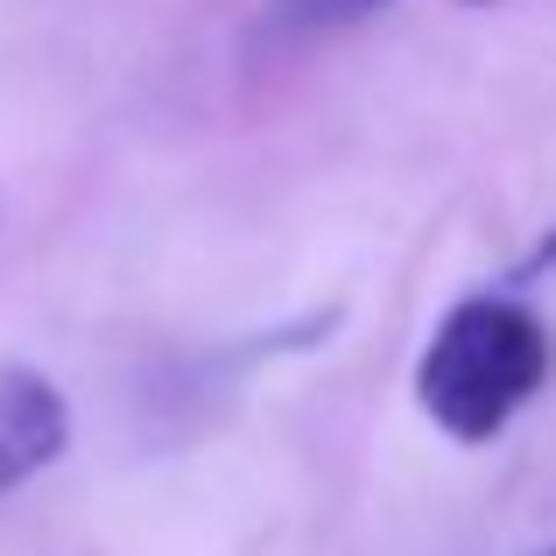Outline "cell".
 Masks as SVG:
<instances>
[{
	"instance_id": "cell-1",
	"label": "cell",
	"mask_w": 556,
	"mask_h": 556,
	"mask_svg": "<svg viewBox=\"0 0 556 556\" xmlns=\"http://www.w3.org/2000/svg\"><path fill=\"white\" fill-rule=\"evenodd\" d=\"M549 380V325L521 296H465L416 359V402L458 444H493Z\"/></svg>"
},
{
	"instance_id": "cell-4",
	"label": "cell",
	"mask_w": 556,
	"mask_h": 556,
	"mask_svg": "<svg viewBox=\"0 0 556 556\" xmlns=\"http://www.w3.org/2000/svg\"><path fill=\"white\" fill-rule=\"evenodd\" d=\"M543 275H556V226L543 232V240H535V254L515 268V282H543Z\"/></svg>"
},
{
	"instance_id": "cell-5",
	"label": "cell",
	"mask_w": 556,
	"mask_h": 556,
	"mask_svg": "<svg viewBox=\"0 0 556 556\" xmlns=\"http://www.w3.org/2000/svg\"><path fill=\"white\" fill-rule=\"evenodd\" d=\"M549 556H556V549H549Z\"/></svg>"
},
{
	"instance_id": "cell-3",
	"label": "cell",
	"mask_w": 556,
	"mask_h": 556,
	"mask_svg": "<svg viewBox=\"0 0 556 556\" xmlns=\"http://www.w3.org/2000/svg\"><path fill=\"white\" fill-rule=\"evenodd\" d=\"M374 8H388V0H275V22L282 28H345V22H359V14H374Z\"/></svg>"
},
{
	"instance_id": "cell-2",
	"label": "cell",
	"mask_w": 556,
	"mask_h": 556,
	"mask_svg": "<svg viewBox=\"0 0 556 556\" xmlns=\"http://www.w3.org/2000/svg\"><path fill=\"white\" fill-rule=\"evenodd\" d=\"M71 444V408L50 374L36 367H0V493L56 465Z\"/></svg>"
}]
</instances>
